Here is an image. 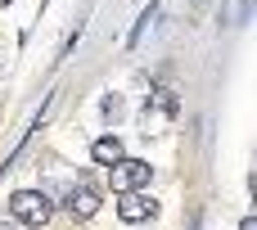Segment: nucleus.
Returning <instances> with one entry per match:
<instances>
[{
	"mask_svg": "<svg viewBox=\"0 0 257 230\" xmlns=\"http://www.w3.org/2000/svg\"><path fill=\"white\" fill-rule=\"evenodd\" d=\"M9 212H14V221H23V226H45L50 221V199L41 194V190H18L14 199H9Z\"/></svg>",
	"mask_w": 257,
	"mask_h": 230,
	"instance_id": "obj_1",
	"label": "nucleus"
},
{
	"mask_svg": "<svg viewBox=\"0 0 257 230\" xmlns=\"http://www.w3.org/2000/svg\"><path fill=\"white\" fill-rule=\"evenodd\" d=\"M149 176H154V167H149L145 158H122V163L108 167V185H113L117 194H131V190L149 185Z\"/></svg>",
	"mask_w": 257,
	"mask_h": 230,
	"instance_id": "obj_2",
	"label": "nucleus"
},
{
	"mask_svg": "<svg viewBox=\"0 0 257 230\" xmlns=\"http://www.w3.org/2000/svg\"><path fill=\"white\" fill-rule=\"evenodd\" d=\"M154 212H158V203H154L149 194H140V190H131V194L117 199V217H122V221H149Z\"/></svg>",
	"mask_w": 257,
	"mask_h": 230,
	"instance_id": "obj_3",
	"label": "nucleus"
},
{
	"mask_svg": "<svg viewBox=\"0 0 257 230\" xmlns=\"http://www.w3.org/2000/svg\"><path fill=\"white\" fill-rule=\"evenodd\" d=\"M90 158H95V163H104V167H113V163H122V158H126V149H122V140H117V136H99V140L90 145Z\"/></svg>",
	"mask_w": 257,
	"mask_h": 230,
	"instance_id": "obj_4",
	"label": "nucleus"
},
{
	"mask_svg": "<svg viewBox=\"0 0 257 230\" xmlns=\"http://www.w3.org/2000/svg\"><path fill=\"white\" fill-rule=\"evenodd\" d=\"M95 208H99V199H95L90 185H77V190L68 194V212H72V217H95Z\"/></svg>",
	"mask_w": 257,
	"mask_h": 230,
	"instance_id": "obj_5",
	"label": "nucleus"
},
{
	"mask_svg": "<svg viewBox=\"0 0 257 230\" xmlns=\"http://www.w3.org/2000/svg\"><path fill=\"white\" fill-rule=\"evenodd\" d=\"M239 230H257V221H253V217H244V226H239Z\"/></svg>",
	"mask_w": 257,
	"mask_h": 230,
	"instance_id": "obj_6",
	"label": "nucleus"
}]
</instances>
